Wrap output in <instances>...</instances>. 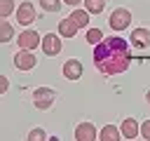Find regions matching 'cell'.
<instances>
[{
    "label": "cell",
    "mask_w": 150,
    "mask_h": 141,
    "mask_svg": "<svg viewBox=\"0 0 150 141\" xmlns=\"http://www.w3.org/2000/svg\"><path fill=\"white\" fill-rule=\"evenodd\" d=\"M145 101H148V103H150V89H148V92H145Z\"/></svg>",
    "instance_id": "cell-24"
},
{
    "label": "cell",
    "mask_w": 150,
    "mask_h": 141,
    "mask_svg": "<svg viewBox=\"0 0 150 141\" xmlns=\"http://www.w3.org/2000/svg\"><path fill=\"white\" fill-rule=\"evenodd\" d=\"M35 63H38V59L33 56L30 49H21L14 54V68L16 70H30V68H35Z\"/></svg>",
    "instance_id": "cell-4"
},
{
    "label": "cell",
    "mask_w": 150,
    "mask_h": 141,
    "mask_svg": "<svg viewBox=\"0 0 150 141\" xmlns=\"http://www.w3.org/2000/svg\"><path fill=\"white\" fill-rule=\"evenodd\" d=\"M63 78L66 80H80L82 78V63L77 59H68L63 63Z\"/></svg>",
    "instance_id": "cell-9"
},
{
    "label": "cell",
    "mask_w": 150,
    "mask_h": 141,
    "mask_svg": "<svg viewBox=\"0 0 150 141\" xmlns=\"http://www.w3.org/2000/svg\"><path fill=\"white\" fill-rule=\"evenodd\" d=\"M70 19L80 26V28H84L87 24H89V12H84V9H75L73 7V14H70Z\"/></svg>",
    "instance_id": "cell-14"
},
{
    "label": "cell",
    "mask_w": 150,
    "mask_h": 141,
    "mask_svg": "<svg viewBox=\"0 0 150 141\" xmlns=\"http://www.w3.org/2000/svg\"><path fill=\"white\" fill-rule=\"evenodd\" d=\"M26 139H28V141H42V139H45V132H42L40 127H38V129H30Z\"/></svg>",
    "instance_id": "cell-20"
},
{
    "label": "cell",
    "mask_w": 150,
    "mask_h": 141,
    "mask_svg": "<svg viewBox=\"0 0 150 141\" xmlns=\"http://www.w3.org/2000/svg\"><path fill=\"white\" fill-rule=\"evenodd\" d=\"M54 101H56V92L49 89V87H38L33 92V106L40 108V110H47Z\"/></svg>",
    "instance_id": "cell-2"
},
{
    "label": "cell",
    "mask_w": 150,
    "mask_h": 141,
    "mask_svg": "<svg viewBox=\"0 0 150 141\" xmlns=\"http://www.w3.org/2000/svg\"><path fill=\"white\" fill-rule=\"evenodd\" d=\"M40 47H42V52L47 56H56L61 52V38L56 33H47V35H42V45Z\"/></svg>",
    "instance_id": "cell-6"
},
{
    "label": "cell",
    "mask_w": 150,
    "mask_h": 141,
    "mask_svg": "<svg viewBox=\"0 0 150 141\" xmlns=\"http://www.w3.org/2000/svg\"><path fill=\"white\" fill-rule=\"evenodd\" d=\"M40 7L45 12H59L61 9V0H40Z\"/></svg>",
    "instance_id": "cell-18"
},
{
    "label": "cell",
    "mask_w": 150,
    "mask_h": 141,
    "mask_svg": "<svg viewBox=\"0 0 150 141\" xmlns=\"http://www.w3.org/2000/svg\"><path fill=\"white\" fill-rule=\"evenodd\" d=\"M141 136H143V139H148V141H150V120H145V122H143V125H141Z\"/></svg>",
    "instance_id": "cell-21"
},
{
    "label": "cell",
    "mask_w": 150,
    "mask_h": 141,
    "mask_svg": "<svg viewBox=\"0 0 150 141\" xmlns=\"http://www.w3.org/2000/svg\"><path fill=\"white\" fill-rule=\"evenodd\" d=\"M77 24L68 16V19H61V24H59V33L63 35V38H75V33H77Z\"/></svg>",
    "instance_id": "cell-13"
},
{
    "label": "cell",
    "mask_w": 150,
    "mask_h": 141,
    "mask_svg": "<svg viewBox=\"0 0 150 141\" xmlns=\"http://www.w3.org/2000/svg\"><path fill=\"white\" fill-rule=\"evenodd\" d=\"M35 21V5L33 2H21L16 7V24L21 26H30Z\"/></svg>",
    "instance_id": "cell-5"
},
{
    "label": "cell",
    "mask_w": 150,
    "mask_h": 141,
    "mask_svg": "<svg viewBox=\"0 0 150 141\" xmlns=\"http://www.w3.org/2000/svg\"><path fill=\"white\" fill-rule=\"evenodd\" d=\"M38 45H42V38L38 35V31H23L19 35V47L21 49H35Z\"/></svg>",
    "instance_id": "cell-8"
},
{
    "label": "cell",
    "mask_w": 150,
    "mask_h": 141,
    "mask_svg": "<svg viewBox=\"0 0 150 141\" xmlns=\"http://www.w3.org/2000/svg\"><path fill=\"white\" fill-rule=\"evenodd\" d=\"M12 12H14V2H12V0H0V16L7 19Z\"/></svg>",
    "instance_id": "cell-19"
},
{
    "label": "cell",
    "mask_w": 150,
    "mask_h": 141,
    "mask_svg": "<svg viewBox=\"0 0 150 141\" xmlns=\"http://www.w3.org/2000/svg\"><path fill=\"white\" fill-rule=\"evenodd\" d=\"M84 7H87L89 14H101L105 9V2L103 0H84Z\"/></svg>",
    "instance_id": "cell-16"
},
{
    "label": "cell",
    "mask_w": 150,
    "mask_h": 141,
    "mask_svg": "<svg viewBox=\"0 0 150 141\" xmlns=\"http://www.w3.org/2000/svg\"><path fill=\"white\" fill-rule=\"evenodd\" d=\"M120 129H122V139H129V141L141 134V125H138L134 118H124V122H122Z\"/></svg>",
    "instance_id": "cell-10"
},
{
    "label": "cell",
    "mask_w": 150,
    "mask_h": 141,
    "mask_svg": "<svg viewBox=\"0 0 150 141\" xmlns=\"http://www.w3.org/2000/svg\"><path fill=\"white\" fill-rule=\"evenodd\" d=\"M94 63L103 75H120L131 66L129 42L124 38H103L94 47Z\"/></svg>",
    "instance_id": "cell-1"
},
{
    "label": "cell",
    "mask_w": 150,
    "mask_h": 141,
    "mask_svg": "<svg viewBox=\"0 0 150 141\" xmlns=\"http://www.w3.org/2000/svg\"><path fill=\"white\" fill-rule=\"evenodd\" d=\"M98 139H101V141H120V139H122V129H117L115 125H105V127L98 132Z\"/></svg>",
    "instance_id": "cell-12"
},
{
    "label": "cell",
    "mask_w": 150,
    "mask_h": 141,
    "mask_svg": "<svg viewBox=\"0 0 150 141\" xmlns=\"http://www.w3.org/2000/svg\"><path fill=\"white\" fill-rule=\"evenodd\" d=\"M101 40H103V33H101L98 28H89V31H87V42H89V45L96 47Z\"/></svg>",
    "instance_id": "cell-17"
},
{
    "label": "cell",
    "mask_w": 150,
    "mask_h": 141,
    "mask_svg": "<svg viewBox=\"0 0 150 141\" xmlns=\"http://www.w3.org/2000/svg\"><path fill=\"white\" fill-rule=\"evenodd\" d=\"M12 35H14L12 24H7V21L2 19V21H0V42H9V40H12Z\"/></svg>",
    "instance_id": "cell-15"
},
{
    "label": "cell",
    "mask_w": 150,
    "mask_h": 141,
    "mask_svg": "<svg viewBox=\"0 0 150 141\" xmlns=\"http://www.w3.org/2000/svg\"><path fill=\"white\" fill-rule=\"evenodd\" d=\"M63 2H66V5H73V7H75V5H80L82 0H63Z\"/></svg>",
    "instance_id": "cell-23"
},
{
    "label": "cell",
    "mask_w": 150,
    "mask_h": 141,
    "mask_svg": "<svg viewBox=\"0 0 150 141\" xmlns=\"http://www.w3.org/2000/svg\"><path fill=\"white\" fill-rule=\"evenodd\" d=\"M131 45L134 47H148L150 45V31L148 28H136V31H131Z\"/></svg>",
    "instance_id": "cell-11"
},
{
    "label": "cell",
    "mask_w": 150,
    "mask_h": 141,
    "mask_svg": "<svg viewBox=\"0 0 150 141\" xmlns=\"http://www.w3.org/2000/svg\"><path fill=\"white\" fill-rule=\"evenodd\" d=\"M108 24H110V28H112V31H124V28L131 24V12H129V9H124V7L112 9V14L108 16Z\"/></svg>",
    "instance_id": "cell-3"
},
{
    "label": "cell",
    "mask_w": 150,
    "mask_h": 141,
    "mask_svg": "<svg viewBox=\"0 0 150 141\" xmlns=\"http://www.w3.org/2000/svg\"><path fill=\"white\" fill-rule=\"evenodd\" d=\"M94 139H98V132L91 122H82L75 127V141H94Z\"/></svg>",
    "instance_id": "cell-7"
},
{
    "label": "cell",
    "mask_w": 150,
    "mask_h": 141,
    "mask_svg": "<svg viewBox=\"0 0 150 141\" xmlns=\"http://www.w3.org/2000/svg\"><path fill=\"white\" fill-rule=\"evenodd\" d=\"M0 92H2V94L7 92V78H5V75L0 78Z\"/></svg>",
    "instance_id": "cell-22"
}]
</instances>
